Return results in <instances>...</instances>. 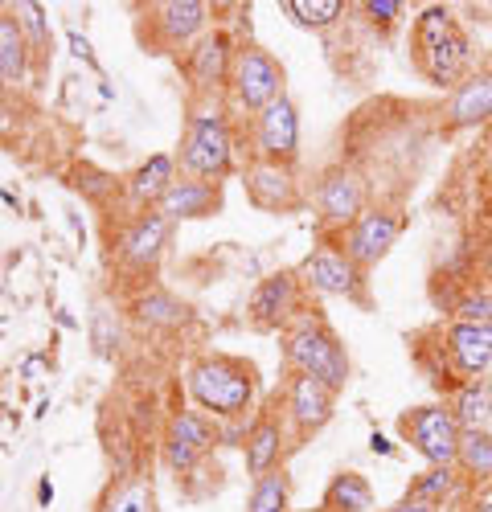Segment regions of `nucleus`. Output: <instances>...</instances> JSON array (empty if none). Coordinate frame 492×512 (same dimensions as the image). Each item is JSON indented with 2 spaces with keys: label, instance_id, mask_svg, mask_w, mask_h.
<instances>
[{
  "label": "nucleus",
  "instance_id": "obj_1",
  "mask_svg": "<svg viewBox=\"0 0 492 512\" xmlns=\"http://www.w3.org/2000/svg\"><path fill=\"white\" fill-rule=\"evenodd\" d=\"M185 390H189L193 406L201 414H210L214 422H238L255 406L259 377H255L251 361L230 357V353H205L189 365Z\"/></svg>",
  "mask_w": 492,
  "mask_h": 512
},
{
  "label": "nucleus",
  "instance_id": "obj_2",
  "mask_svg": "<svg viewBox=\"0 0 492 512\" xmlns=\"http://www.w3.org/2000/svg\"><path fill=\"white\" fill-rule=\"evenodd\" d=\"M283 361H287L292 373L320 377L333 394H341L345 381H349V353L341 345V336L312 312L296 316L292 324L283 328Z\"/></svg>",
  "mask_w": 492,
  "mask_h": 512
},
{
  "label": "nucleus",
  "instance_id": "obj_3",
  "mask_svg": "<svg viewBox=\"0 0 492 512\" xmlns=\"http://www.w3.org/2000/svg\"><path fill=\"white\" fill-rule=\"evenodd\" d=\"M181 168L185 177H197V181H222L234 168V132H230L226 107H218L214 99L193 107L189 115L185 140H181Z\"/></svg>",
  "mask_w": 492,
  "mask_h": 512
},
{
  "label": "nucleus",
  "instance_id": "obj_4",
  "mask_svg": "<svg viewBox=\"0 0 492 512\" xmlns=\"http://www.w3.org/2000/svg\"><path fill=\"white\" fill-rule=\"evenodd\" d=\"M398 435L410 443V451L427 459V467H456L464 426L456 422L447 402H427L398 418Z\"/></svg>",
  "mask_w": 492,
  "mask_h": 512
},
{
  "label": "nucleus",
  "instance_id": "obj_5",
  "mask_svg": "<svg viewBox=\"0 0 492 512\" xmlns=\"http://www.w3.org/2000/svg\"><path fill=\"white\" fill-rule=\"evenodd\" d=\"M300 279L308 291L328 295V300H349V304H365V271L345 254V246L337 238H324L300 267Z\"/></svg>",
  "mask_w": 492,
  "mask_h": 512
},
{
  "label": "nucleus",
  "instance_id": "obj_6",
  "mask_svg": "<svg viewBox=\"0 0 492 512\" xmlns=\"http://www.w3.org/2000/svg\"><path fill=\"white\" fill-rule=\"evenodd\" d=\"M230 99L238 111L259 115L275 99H283V66L263 46H242L230 74Z\"/></svg>",
  "mask_w": 492,
  "mask_h": 512
},
{
  "label": "nucleus",
  "instance_id": "obj_7",
  "mask_svg": "<svg viewBox=\"0 0 492 512\" xmlns=\"http://www.w3.org/2000/svg\"><path fill=\"white\" fill-rule=\"evenodd\" d=\"M398 234H402V213L398 209H365L353 226L341 230L337 242L345 246V254L361 271H369V267H378L390 254Z\"/></svg>",
  "mask_w": 492,
  "mask_h": 512
},
{
  "label": "nucleus",
  "instance_id": "obj_8",
  "mask_svg": "<svg viewBox=\"0 0 492 512\" xmlns=\"http://www.w3.org/2000/svg\"><path fill=\"white\" fill-rule=\"evenodd\" d=\"M316 213L324 230H345L365 213V185L353 168L337 164L316 181Z\"/></svg>",
  "mask_w": 492,
  "mask_h": 512
},
{
  "label": "nucleus",
  "instance_id": "obj_9",
  "mask_svg": "<svg viewBox=\"0 0 492 512\" xmlns=\"http://www.w3.org/2000/svg\"><path fill=\"white\" fill-rule=\"evenodd\" d=\"M255 152H259V160L296 164V156H300V111L287 95L255 115Z\"/></svg>",
  "mask_w": 492,
  "mask_h": 512
},
{
  "label": "nucleus",
  "instance_id": "obj_10",
  "mask_svg": "<svg viewBox=\"0 0 492 512\" xmlns=\"http://www.w3.org/2000/svg\"><path fill=\"white\" fill-rule=\"evenodd\" d=\"M304 279L300 271H271L267 279H259L255 295H251V320L259 328H287L300 312V300H304Z\"/></svg>",
  "mask_w": 492,
  "mask_h": 512
},
{
  "label": "nucleus",
  "instance_id": "obj_11",
  "mask_svg": "<svg viewBox=\"0 0 492 512\" xmlns=\"http://www.w3.org/2000/svg\"><path fill=\"white\" fill-rule=\"evenodd\" d=\"M234 41L230 33L222 29H210V33H201L189 54H185V66H189V78H193V87L201 95H218L222 87H230V74H234Z\"/></svg>",
  "mask_w": 492,
  "mask_h": 512
},
{
  "label": "nucleus",
  "instance_id": "obj_12",
  "mask_svg": "<svg viewBox=\"0 0 492 512\" xmlns=\"http://www.w3.org/2000/svg\"><path fill=\"white\" fill-rule=\"evenodd\" d=\"M415 62L427 74L431 87H460V82L468 78V66H472V41L456 25L443 37L427 41V46H415Z\"/></svg>",
  "mask_w": 492,
  "mask_h": 512
},
{
  "label": "nucleus",
  "instance_id": "obj_13",
  "mask_svg": "<svg viewBox=\"0 0 492 512\" xmlns=\"http://www.w3.org/2000/svg\"><path fill=\"white\" fill-rule=\"evenodd\" d=\"M242 185H246V197H251L259 209H267V213L296 209L304 201L292 164H275V160H259L255 156L251 164L242 168Z\"/></svg>",
  "mask_w": 492,
  "mask_h": 512
},
{
  "label": "nucleus",
  "instance_id": "obj_14",
  "mask_svg": "<svg viewBox=\"0 0 492 512\" xmlns=\"http://www.w3.org/2000/svg\"><path fill=\"white\" fill-rule=\"evenodd\" d=\"M333 402H337V394L328 390L320 377H312V373H292V377H287L283 414H287V422H292L300 435L320 431V426L333 418Z\"/></svg>",
  "mask_w": 492,
  "mask_h": 512
},
{
  "label": "nucleus",
  "instance_id": "obj_15",
  "mask_svg": "<svg viewBox=\"0 0 492 512\" xmlns=\"http://www.w3.org/2000/svg\"><path fill=\"white\" fill-rule=\"evenodd\" d=\"M148 25L160 37V46L181 50L193 46L201 33H210V5H201V0H164V5L148 9Z\"/></svg>",
  "mask_w": 492,
  "mask_h": 512
},
{
  "label": "nucleus",
  "instance_id": "obj_16",
  "mask_svg": "<svg viewBox=\"0 0 492 512\" xmlns=\"http://www.w3.org/2000/svg\"><path fill=\"white\" fill-rule=\"evenodd\" d=\"M443 353L451 361V373H460L464 381L484 377V369L492 365V324L451 320L443 328Z\"/></svg>",
  "mask_w": 492,
  "mask_h": 512
},
{
  "label": "nucleus",
  "instance_id": "obj_17",
  "mask_svg": "<svg viewBox=\"0 0 492 512\" xmlns=\"http://www.w3.org/2000/svg\"><path fill=\"white\" fill-rule=\"evenodd\" d=\"M287 414H279V398L267 414H259L251 426H246V439H242V459H246V472L255 480L283 467V447H287Z\"/></svg>",
  "mask_w": 492,
  "mask_h": 512
},
{
  "label": "nucleus",
  "instance_id": "obj_18",
  "mask_svg": "<svg viewBox=\"0 0 492 512\" xmlns=\"http://www.w3.org/2000/svg\"><path fill=\"white\" fill-rule=\"evenodd\" d=\"M169 218H164L160 209H148V213H140V218L119 234V263L123 267H132V271H152L156 267V259H160V250H164V242H169Z\"/></svg>",
  "mask_w": 492,
  "mask_h": 512
},
{
  "label": "nucleus",
  "instance_id": "obj_19",
  "mask_svg": "<svg viewBox=\"0 0 492 512\" xmlns=\"http://www.w3.org/2000/svg\"><path fill=\"white\" fill-rule=\"evenodd\" d=\"M156 209L164 213L169 222H197V218H210V213L222 209V185L218 181H197V177H177L156 201Z\"/></svg>",
  "mask_w": 492,
  "mask_h": 512
},
{
  "label": "nucleus",
  "instance_id": "obj_20",
  "mask_svg": "<svg viewBox=\"0 0 492 512\" xmlns=\"http://www.w3.org/2000/svg\"><path fill=\"white\" fill-rule=\"evenodd\" d=\"M492 119V70L468 74L456 95L447 103V123L451 127H480Z\"/></svg>",
  "mask_w": 492,
  "mask_h": 512
},
{
  "label": "nucleus",
  "instance_id": "obj_21",
  "mask_svg": "<svg viewBox=\"0 0 492 512\" xmlns=\"http://www.w3.org/2000/svg\"><path fill=\"white\" fill-rule=\"evenodd\" d=\"M33 66V50L21 33L13 9H0V87H25Z\"/></svg>",
  "mask_w": 492,
  "mask_h": 512
},
{
  "label": "nucleus",
  "instance_id": "obj_22",
  "mask_svg": "<svg viewBox=\"0 0 492 512\" xmlns=\"http://www.w3.org/2000/svg\"><path fill=\"white\" fill-rule=\"evenodd\" d=\"M173 181H177V160H173L169 152H156V156H148V160L136 168V173L128 177V193H132V201L156 209V201L169 193Z\"/></svg>",
  "mask_w": 492,
  "mask_h": 512
},
{
  "label": "nucleus",
  "instance_id": "obj_23",
  "mask_svg": "<svg viewBox=\"0 0 492 512\" xmlns=\"http://www.w3.org/2000/svg\"><path fill=\"white\" fill-rule=\"evenodd\" d=\"M447 406H451V414H456V422L464 426V431H488V422H492V386L484 377H472L456 394H451Z\"/></svg>",
  "mask_w": 492,
  "mask_h": 512
},
{
  "label": "nucleus",
  "instance_id": "obj_24",
  "mask_svg": "<svg viewBox=\"0 0 492 512\" xmlns=\"http://www.w3.org/2000/svg\"><path fill=\"white\" fill-rule=\"evenodd\" d=\"M369 508H374V488H369V480L357 472H341L324 488L320 512H369Z\"/></svg>",
  "mask_w": 492,
  "mask_h": 512
},
{
  "label": "nucleus",
  "instance_id": "obj_25",
  "mask_svg": "<svg viewBox=\"0 0 492 512\" xmlns=\"http://www.w3.org/2000/svg\"><path fill=\"white\" fill-rule=\"evenodd\" d=\"M456 472H460L464 480H472V488L492 484V435H488V431H464V435H460Z\"/></svg>",
  "mask_w": 492,
  "mask_h": 512
},
{
  "label": "nucleus",
  "instance_id": "obj_26",
  "mask_svg": "<svg viewBox=\"0 0 492 512\" xmlns=\"http://www.w3.org/2000/svg\"><path fill=\"white\" fill-rule=\"evenodd\" d=\"M169 439H177V443L193 447L197 455H205V451H210L222 439V431H218V422L210 414H201V410H177L173 422H169Z\"/></svg>",
  "mask_w": 492,
  "mask_h": 512
},
{
  "label": "nucleus",
  "instance_id": "obj_27",
  "mask_svg": "<svg viewBox=\"0 0 492 512\" xmlns=\"http://www.w3.org/2000/svg\"><path fill=\"white\" fill-rule=\"evenodd\" d=\"M136 316L152 328H177L189 320V304H181L169 291H140L136 295Z\"/></svg>",
  "mask_w": 492,
  "mask_h": 512
},
{
  "label": "nucleus",
  "instance_id": "obj_28",
  "mask_svg": "<svg viewBox=\"0 0 492 512\" xmlns=\"http://www.w3.org/2000/svg\"><path fill=\"white\" fill-rule=\"evenodd\" d=\"M460 472L456 467H427V472H419L415 480H410L406 496H415V500H427V504H447L451 496L460 492Z\"/></svg>",
  "mask_w": 492,
  "mask_h": 512
},
{
  "label": "nucleus",
  "instance_id": "obj_29",
  "mask_svg": "<svg viewBox=\"0 0 492 512\" xmlns=\"http://www.w3.org/2000/svg\"><path fill=\"white\" fill-rule=\"evenodd\" d=\"M292 484H287V472L275 467V472L259 476L251 488V500H246V512H292Z\"/></svg>",
  "mask_w": 492,
  "mask_h": 512
},
{
  "label": "nucleus",
  "instance_id": "obj_30",
  "mask_svg": "<svg viewBox=\"0 0 492 512\" xmlns=\"http://www.w3.org/2000/svg\"><path fill=\"white\" fill-rule=\"evenodd\" d=\"M279 9L304 29H328L345 17V0H283Z\"/></svg>",
  "mask_w": 492,
  "mask_h": 512
},
{
  "label": "nucleus",
  "instance_id": "obj_31",
  "mask_svg": "<svg viewBox=\"0 0 492 512\" xmlns=\"http://www.w3.org/2000/svg\"><path fill=\"white\" fill-rule=\"evenodd\" d=\"M99 512H156V508H152V480H148V476H136V480H128V484H119V488L103 500Z\"/></svg>",
  "mask_w": 492,
  "mask_h": 512
},
{
  "label": "nucleus",
  "instance_id": "obj_32",
  "mask_svg": "<svg viewBox=\"0 0 492 512\" xmlns=\"http://www.w3.org/2000/svg\"><path fill=\"white\" fill-rule=\"evenodd\" d=\"M13 13H17V21H21V33H25V41H29L33 58H46V54H50V21H46V9L21 0Z\"/></svg>",
  "mask_w": 492,
  "mask_h": 512
},
{
  "label": "nucleus",
  "instance_id": "obj_33",
  "mask_svg": "<svg viewBox=\"0 0 492 512\" xmlns=\"http://www.w3.org/2000/svg\"><path fill=\"white\" fill-rule=\"evenodd\" d=\"M456 320L464 324H492V287H476L456 304Z\"/></svg>",
  "mask_w": 492,
  "mask_h": 512
},
{
  "label": "nucleus",
  "instance_id": "obj_34",
  "mask_svg": "<svg viewBox=\"0 0 492 512\" xmlns=\"http://www.w3.org/2000/svg\"><path fill=\"white\" fill-rule=\"evenodd\" d=\"M361 13L374 21V25H394V21L406 13V5H398V0H365Z\"/></svg>",
  "mask_w": 492,
  "mask_h": 512
},
{
  "label": "nucleus",
  "instance_id": "obj_35",
  "mask_svg": "<svg viewBox=\"0 0 492 512\" xmlns=\"http://www.w3.org/2000/svg\"><path fill=\"white\" fill-rule=\"evenodd\" d=\"M164 459H169V467H173V472H193L201 455H197L193 447L177 443V439H164Z\"/></svg>",
  "mask_w": 492,
  "mask_h": 512
},
{
  "label": "nucleus",
  "instance_id": "obj_36",
  "mask_svg": "<svg viewBox=\"0 0 492 512\" xmlns=\"http://www.w3.org/2000/svg\"><path fill=\"white\" fill-rule=\"evenodd\" d=\"M386 512H439V504H427V500H415V496H402V500L390 504Z\"/></svg>",
  "mask_w": 492,
  "mask_h": 512
},
{
  "label": "nucleus",
  "instance_id": "obj_37",
  "mask_svg": "<svg viewBox=\"0 0 492 512\" xmlns=\"http://www.w3.org/2000/svg\"><path fill=\"white\" fill-rule=\"evenodd\" d=\"M472 512H492V484H480L476 492H472V504H468Z\"/></svg>",
  "mask_w": 492,
  "mask_h": 512
},
{
  "label": "nucleus",
  "instance_id": "obj_38",
  "mask_svg": "<svg viewBox=\"0 0 492 512\" xmlns=\"http://www.w3.org/2000/svg\"><path fill=\"white\" fill-rule=\"evenodd\" d=\"M70 46H74V54H78V58H91V41L82 37V33H70Z\"/></svg>",
  "mask_w": 492,
  "mask_h": 512
},
{
  "label": "nucleus",
  "instance_id": "obj_39",
  "mask_svg": "<svg viewBox=\"0 0 492 512\" xmlns=\"http://www.w3.org/2000/svg\"><path fill=\"white\" fill-rule=\"evenodd\" d=\"M37 500H41V504H50V500H54V484H50V480H41V488H37Z\"/></svg>",
  "mask_w": 492,
  "mask_h": 512
},
{
  "label": "nucleus",
  "instance_id": "obj_40",
  "mask_svg": "<svg viewBox=\"0 0 492 512\" xmlns=\"http://www.w3.org/2000/svg\"><path fill=\"white\" fill-rule=\"evenodd\" d=\"M369 447H374V451H382V455H390V443H386L382 435H374V439H369Z\"/></svg>",
  "mask_w": 492,
  "mask_h": 512
},
{
  "label": "nucleus",
  "instance_id": "obj_41",
  "mask_svg": "<svg viewBox=\"0 0 492 512\" xmlns=\"http://www.w3.org/2000/svg\"><path fill=\"white\" fill-rule=\"evenodd\" d=\"M0 295H5V279H0Z\"/></svg>",
  "mask_w": 492,
  "mask_h": 512
}]
</instances>
